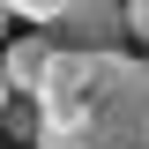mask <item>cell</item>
Masks as SVG:
<instances>
[{"label":"cell","mask_w":149,"mask_h":149,"mask_svg":"<svg viewBox=\"0 0 149 149\" xmlns=\"http://www.w3.org/2000/svg\"><path fill=\"white\" fill-rule=\"evenodd\" d=\"M8 15H22L30 37H45L52 52H127V8L119 0H30Z\"/></svg>","instance_id":"obj_1"},{"label":"cell","mask_w":149,"mask_h":149,"mask_svg":"<svg viewBox=\"0 0 149 149\" xmlns=\"http://www.w3.org/2000/svg\"><path fill=\"white\" fill-rule=\"evenodd\" d=\"M45 67H52V45H45V37H8V45H0V74H8L15 97H37Z\"/></svg>","instance_id":"obj_2"},{"label":"cell","mask_w":149,"mask_h":149,"mask_svg":"<svg viewBox=\"0 0 149 149\" xmlns=\"http://www.w3.org/2000/svg\"><path fill=\"white\" fill-rule=\"evenodd\" d=\"M0 127L15 134V142H30V149H37V104H30V97H8V112H0Z\"/></svg>","instance_id":"obj_3"},{"label":"cell","mask_w":149,"mask_h":149,"mask_svg":"<svg viewBox=\"0 0 149 149\" xmlns=\"http://www.w3.org/2000/svg\"><path fill=\"white\" fill-rule=\"evenodd\" d=\"M127 37H134V45H149V0H134V8H127Z\"/></svg>","instance_id":"obj_4"},{"label":"cell","mask_w":149,"mask_h":149,"mask_svg":"<svg viewBox=\"0 0 149 149\" xmlns=\"http://www.w3.org/2000/svg\"><path fill=\"white\" fill-rule=\"evenodd\" d=\"M8 97H15V90H8V74H0V112H8Z\"/></svg>","instance_id":"obj_5"},{"label":"cell","mask_w":149,"mask_h":149,"mask_svg":"<svg viewBox=\"0 0 149 149\" xmlns=\"http://www.w3.org/2000/svg\"><path fill=\"white\" fill-rule=\"evenodd\" d=\"M0 30H8V8H0Z\"/></svg>","instance_id":"obj_6"},{"label":"cell","mask_w":149,"mask_h":149,"mask_svg":"<svg viewBox=\"0 0 149 149\" xmlns=\"http://www.w3.org/2000/svg\"><path fill=\"white\" fill-rule=\"evenodd\" d=\"M142 60H149V52H142Z\"/></svg>","instance_id":"obj_7"}]
</instances>
